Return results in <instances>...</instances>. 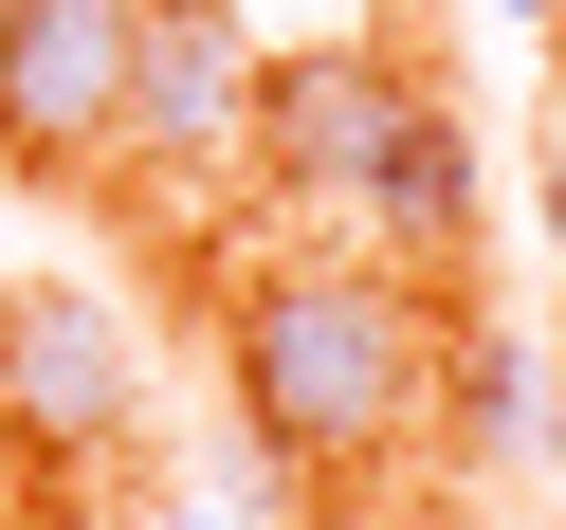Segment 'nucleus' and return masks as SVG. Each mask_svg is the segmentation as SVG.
I'll return each mask as SVG.
<instances>
[{"mask_svg": "<svg viewBox=\"0 0 566 530\" xmlns=\"http://www.w3.org/2000/svg\"><path fill=\"white\" fill-rule=\"evenodd\" d=\"M220 366L274 476H366L439 420V293L384 257H274V274H238Z\"/></svg>", "mask_w": 566, "mask_h": 530, "instance_id": "1", "label": "nucleus"}, {"mask_svg": "<svg viewBox=\"0 0 566 530\" xmlns=\"http://www.w3.org/2000/svg\"><path fill=\"white\" fill-rule=\"evenodd\" d=\"M128 38H147V0H19L0 19V165L19 184L128 165Z\"/></svg>", "mask_w": 566, "mask_h": 530, "instance_id": "2", "label": "nucleus"}, {"mask_svg": "<svg viewBox=\"0 0 566 530\" xmlns=\"http://www.w3.org/2000/svg\"><path fill=\"white\" fill-rule=\"evenodd\" d=\"M402 74L420 55L402 38H311V55H256V184L293 201V220H347L366 201V165H384V111H402Z\"/></svg>", "mask_w": 566, "mask_h": 530, "instance_id": "3", "label": "nucleus"}, {"mask_svg": "<svg viewBox=\"0 0 566 530\" xmlns=\"http://www.w3.org/2000/svg\"><path fill=\"white\" fill-rule=\"evenodd\" d=\"M147 420V347H128L111 293H0V439L19 457H111Z\"/></svg>", "mask_w": 566, "mask_h": 530, "instance_id": "4", "label": "nucleus"}, {"mask_svg": "<svg viewBox=\"0 0 566 530\" xmlns=\"http://www.w3.org/2000/svg\"><path fill=\"white\" fill-rule=\"evenodd\" d=\"M238 147H256V38H238L220 0H147V38H128V165L201 184Z\"/></svg>", "mask_w": 566, "mask_h": 530, "instance_id": "5", "label": "nucleus"}, {"mask_svg": "<svg viewBox=\"0 0 566 530\" xmlns=\"http://www.w3.org/2000/svg\"><path fill=\"white\" fill-rule=\"evenodd\" d=\"M347 220H366V238H384V274H420V293L475 257V128H457V92H439V74H402L384 165H366V201H347Z\"/></svg>", "mask_w": 566, "mask_h": 530, "instance_id": "6", "label": "nucleus"}, {"mask_svg": "<svg viewBox=\"0 0 566 530\" xmlns=\"http://www.w3.org/2000/svg\"><path fill=\"white\" fill-rule=\"evenodd\" d=\"M439 420H457V457H512L530 420H548V366L493 347V330H439Z\"/></svg>", "mask_w": 566, "mask_h": 530, "instance_id": "7", "label": "nucleus"}, {"mask_svg": "<svg viewBox=\"0 0 566 530\" xmlns=\"http://www.w3.org/2000/svg\"><path fill=\"white\" fill-rule=\"evenodd\" d=\"M530 220L566 238V111H548V147H530Z\"/></svg>", "mask_w": 566, "mask_h": 530, "instance_id": "8", "label": "nucleus"}, {"mask_svg": "<svg viewBox=\"0 0 566 530\" xmlns=\"http://www.w3.org/2000/svg\"><path fill=\"white\" fill-rule=\"evenodd\" d=\"M548 403H566V330H548Z\"/></svg>", "mask_w": 566, "mask_h": 530, "instance_id": "9", "label": "nucleus"}, {"mask_svg": "<svg viewBox=\"0 0 566 530\" xmlns=\"http://www.w3.org/2000/svg\"><path fill=\"white\" fill-rule=\"evenodd\" d=\"M384 19H420V0H384Z\"/></svg>", "mask_w": 566, "mask_h": 530, "instance_id": "10", "label": "nucleus"}, {"mask_svg": "<svg viewBox=\"0 0 566 530\" xmlns=\"http://www.w3.org/2000/svg\"><path fill=\"white\" fill-rule=\"evenodd\" d=\"M184 530H220V512H184Z\"/></svg>", "mask_w": 566, "mask_h": 530, "instance_id": "11", "label": "nucleus"}, {"mask_svg": "<svg viewBox=\"0 0 566 530\" xmlns=\"http://www.w3.org/2000/svg\"><path fill=\"white\" fill-rule=\"evenodd\" d=\"M530 19H548V0H530Z\"/></svg>", "mask_w": 566, "mask_h": 530, "instance_id": "12", "label": "nucleus"}, {"mask_svg": "<svg viewBox=\"0 0 566 530\" xmlns=\"http://www.w3.org/2000/svg\"><path fill=\"white\" fill-rule=\"evenodd\" d=\"M0 19H19V0H0Z\"/></svg>", "mask_w": 566, "mask_h": 530, "instance_id": "13", "label": "nucleus"}]
</instances>
